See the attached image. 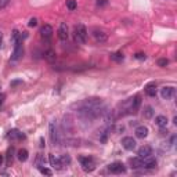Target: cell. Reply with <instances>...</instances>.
Returning a JSON list of instances; mask_svg holds the SVG:
<instances>
[{"mask_svg": "<svg viewBox=\"0 0 177 177\" xmlns=\"http://www.w3.org/2000/svg\"><path fill=\"white\" fill-rule=\"evenodd\" d=\"M21 83H22V80H13V82H11V87H15V86L21 85Z\"/></svg>", "mask_w": 177, "mask_h": 177, "instance_id": "obj_35", "label": "cell"}, {"mask_svg": "<svg viewBox=\"0 0 177 177\" xmlns=\"http://www.w3.org/2000/svg\"><path fill=\"white\" fill-rule=\"evenodd\" d=\"M3 162H4V158H3V155H0V166L3 165Z\"/></svg>", "mask_w": 177, "mask_h": 177, "instance_id": "obj_37", "label": "cell"}, {"mask_svg": "<svg viewBox=\"0 0 177 177\" xmlns=\"http://www.w3.org/2000/svg\"><path fill=\"white\" fill-rule=\"evenodd\" d=\"M58 37L61 41L68 40V26H66L65 22H61L60 28H58Z\"/></svg>", "mask_w": 177, "mask_h": 177, "instance_id": "obj_8", "label": "cell"}, {"mask_svg": "<svg viewBox=\"0 0 177 177\" xmlns=\"http://www.w3.org/2000/svg\"><path fill=\"white\" fill-rule=\"evenodd\" d=\"M39 170H40L41 174H46V176H51L53 171L50 170V169H46V167H39Z\"/></svg>", "mask_w": 177, "mask_h": 177, "instance_id": "obj_30", "label": "cell"}, {"mask_svg": "<svg viewBox=\"0 0 177 177\" xmlns=\"http://www.w3.org/2000/svg\"><path fill=\"white\" fill-rule=\"evenodd\" d=\"M73 33H75V40H76L77 43L85 44L86 41H87L88 33H87V29H86L85 25H82V24L76 25V26H75V32Z\"/></svg>", "mask_w": 177, "mask_h": 177, "instance_id": "obj_1", "label": "cell"}, {"mask_svg": "<svg viewBox=\"0 0 177 177\" xmlns=\"http://www.w3.org/2000/svg\"><path fill=\"white\" fill-rule=\"evenodd\" d=\"M134 57L137 58V60H144V58H145V54H144V53H137Z\"/></svg>", "mask_w": 177, "mask_h": 177, "instance_id": "obj_34", "label": "cell"}, {"mask_svg": "<svg viewBox=\"0 0 177 177\" xmlns=\"http://www.w3.org/2000/svg\"><path fill=\"white\" fill-rule=\"evenodd\" d=\"M66 7H68L71 11H73V10H76L77 4H76V2H75V0H66Z\"/></svg>", "mask_w": 177, "mask_h": 177, "instance_id": "obj_27", "label": "cell"}, {"mask_svg": "<svg viewBox=\"0 0 177 177\" xmlns=\"http://www.w3.org/2000/svg\"><path fill=\"white\" fill-rule=\"evenodd\" d=\"M108 169H109V171L113 174H120V173H124V171H126V167H124V165L122 162L111 163V165L108 166Z\"/></svg>", "mask_w": 177, "mask_h": 177, "instance_id": "obj_4", "label": "cell"}, {"mask_svg": "<svg viewBox=\"0 0 177 177\" xmlns=\"http://www.w3.org/2000/svg\"><path fill=\"white\" fill-rule=\"evenodd\" d=\"M60 160H61V163H62V166H68L69 163H71V156H69V155H61Z\"/></svg>", "mask_w": 177, "mask_h": 177, "instance_id": "obj_26", "label": "cell"}, {"mask_svg": "<svg viewBox=\"0 0 177 177\" xmlns=\"http://www.w3.org/2000/svg\"><path fill=\"white\" fill-rule=\"evenodd\" d=\"M35 165L37 166V167H41V166H44V158H43V155H41V154H37V155H36Z\"/></svg>", "mask_w": 177, "mask_h": 177, "instance_id": "obj_25", "label": "cell"}, {"mask_svg": "<svg viewBox=\"0 0 177 177\" xmlns=\"http://www.w3.org/2000/svg\"><path fill=\"white\" fill-rule=\"evenodd\" d=\"M55 55H57V54H55V53L53 51V50H47V51L44 53V57H46V60H47V61H50V62L55 61V58H57Z\"/></svg>", "mask_w": 177, "mask_h": 177, "instance_id": "obj_22", "label": "cell"}, {"mask_svg": "<svg viewBox=\"0 0 177 177\" xmlns=\"http://www.w3.org/2000/svg\"><path fill=\"white\" fill-rule=\"evenodd\" d=\"M129 163H130V166H132V169H140V167H143V158H140V156L130 158Z\"/></svg>", "mask_w": 177, "mask_h": 177, "instance_id": "obj_15", "label": "cell"}, {"mask_svg": "<svg viewBox=\"0 0 177 177\" xmlns=\"http://www.w3.org/2000/svg\"><path fill=\"white\" fill-rule=\"evenodd\" d=\"M93 36H94V39H96V41H98V43H104V41H107V39H108L107 33H105L104 30H100V29H94Z\"/></svg>", "mask_w": 177, "mask_h": 177, "instance_id": "obj_9", "label": "cell"}, {"mask_svg": "<svg viewBox=\"0 0 177 177\" xmlns=\"http://www.w3.org/2000/svg\"><path fill=\"white\" fill-rule=\"evenodd\" d=\"M2 43H3V35L0 33V47H2Z\"/></svg>", "mask_w": 177, "mask_h": 177, "instance_id": "obj_38", "label": "cell"}, {"mask_svg": "<svg viewBox=\"0 0 177 177\" xmlns=\"http://www.w3.org/2000/svg\"><path fill=\"white\" fill-rule=\"evenodd\" d=\"M155 124L159 127H166V124H167V118L163 115H159L155 118Z\"/></svg>", "mask_w": 177, "mask_h": 177, "instance_id": "obj_19", "label": "cell"}, {"mask_svg": "<svg viewBox=\"0 0 177 177\" xmlns=\"http://www.w3.org/2000/svg\"><path fill=\"white\" fill-rule=\"evenodd\" d=\"M49 160H50V165H51L54 169H57V170H61V169H62V163H61V160H60V156H55V155L50 154Z\"/></svg>", "mask_w": 177, "mask_h": 177, "instance_id": "obj_10", "label": "cell"}, {"mask_svg": "<svg viewBox=\"0 0 177 177\" xmlns=\"http://www.w3.org/2000/svg\"><path fill=\"white\" fill-rule=\"evenodd\" d=\"M158 65L162 66V68H165L166 65H169V60H166V58H160V60L158 61Z\"/></svg>", "mask_w": 177, "mask_h": 177, "instance_id": "obj_29", "label": "cell"}, {"mask_svg": "<svg viewBox=\"0 0 177 177\" xmlns=\"http://www.w3.org/2000/svg\"><path fill=\"white\" fill-rule=\"evenodd\" d=\"M152 155V148L149 145H143L138 148V156L140 158H148Z\"/></svg>", "mask_w": 177, "mask_h": 177, "instance_id": "obj_12", "label": "cell"}, {"mask_svg": "<svg viewBox=\"0 0 177 177\" xmlns=\"http://www.w3.org/2000/svg\"><path fill=\"white\" fill-rule=\"evenodd\" d=\"M24 55V47H22V43H18V44H14V51H13V55H11V60L13 61H17Z\"/></svg>", "mask_w": 177, "mask_h": 177, "instance_id": "obj_7", "label": "cell"}, {"mask_svg": "<svg viewBox=\"0 0 177 177\" xmlns=\"http://www.w3.org/2000/svg\"><path fill=\"white\" fill-rule=\"evenodd\" d=\"M159 133H160V134H162V136H165V134L167 136V133H169V132L165 129V127H160V132H159Z\"/></svg>", "mask_w": 177, "mask_h": 177, "instance_id": "obj_36", "label": "cell"}, {"mask_svg": "<svg viewBox=\"0 0 177 177\" xmlns=\"http://www.w3.org/2000/svg\"><path fill=\"white\" fill-rule=\"evenodd\" d=\"M141 105V98L140 96H136L134 98H132V113H136L138 111V108H140Z\"/></svg>", "mask_w": 177, "mask_h": 177, "instance_id": "obj_17", "label": "cell"}, {"mask_svg": "<svg viewBox=\"0 0 177 177\" xmlns=\"http://www.w3.org/2000/svg\"><path fill=\"white\" fill-rule=\"evenodd\" d=\"M13 154H14V148L11 147V148L8 149V156H7V163H8V165H11V162H13Z\"/></svg>", "mask_w": 177, "mask_h": 177, "instance_id": "obj_28", "label": "cell"}, {"mask_svg": "<svg viewBox=\"0 0 177 177\" xmlns=\"http://www.w3.org/2000/svg\"><path fill=\"white\" fill-rule=\"evenodd\" d=\"M145 93H147V96H149V97H155L156 96V85H155V83L148 85L145 87Z\"/></svg>", "mask_w": 177, "mask_h": 177, "instance_id": "obj_20", "label": "cell"}, {"mask_svg": "<svg viewBox=\"0 0 177 177\" xmlns=\"http://www.w3.org/2000/svg\"><path fill=\"white\" fill-rule=\"evenodd\" d=\"M7 136H8V138H11V140H22V138H25V136L22 134L19 130H17V129L10 130Z\"/></svg>", "mask_w": 177, "mask_h": 177, "instance_id": "obj_16", "label": "cell"}, {"mask_svg": "<svg viewBox=\"0 0 177 177\" xmlns=\"http://www.w3.org/2000/svg\"><path fill=\"white\" fill-rule=\"evenodd\" d=\"M79 162L85 171H93L96 169V162L91 156H79Z\"/></svg>", "mask_w": 177, "mask_h": 177, "instance_id": "obj_2", "label": "cell"}, {"mask_svg": "<svg viewBox=\"0 0 177 177\" xmlns=\"http://www.w3.org/2000/svg\"><path fill=\"white\" fill-rule=\"evenodd\" d=\"M28 25H29L30 28L36 26V25H37V19H36V18H30V19H29V24H28Z\"/></svg>", "mask_w": 177, "mask_h": 177, "instance_id": "obj_33", "label": "cell"}, {"mask_svg": "<svg viewBox=\"0 0 177 177\" xmlns=\"http://www.w3.org/2000/svg\"><path fill=\"white\" fill-rule=\"evenodd\" d=\"M40 33H41V36H43L44 39H50V37H51V35H53V26H51V25H49V24L43 25L41 29H40Z\"/></svg>", "mask_w": 177, "mask_h": 177, "instance_id": "obj_14", "label": "cell"}, {"mask_svg": "<svg viewBox=\"0 0 177 177\" xmlns=\"http://www.w3.org/2000/svg\"><path fill=\"white\" fill-rule=\"evenodd\" d=\"M50 138H51V141H53V144H54V145H58V144H60V141H61L60 133H58V129H57V126H55L54 122H51V123H50Z\"/></svg>", "mask_w": 177, "mask_h": 177, "instance_id": "obj_3", "label": "cell"}, {"mask_svg": "<svg viewBox=\"0 0 177 177\" xmlns=\"http://www.w3.org/2000/svg\"><path fill=\"white\" fill-rule=\"evenodd\" d=\"M28 156H29V152H28L25 148L18 149V152H17V158H18V160H21V162L28 160Z\"/></svg>", "mask_w": 177, "mask_h": 177, "instance_id": "obj_18", "label": "cell"}, {"mask_svg": "<svg viewBox=\"0 0 177 177\" xmlns=\"http://www.w3.org/2000/svg\"><path fill=\"white\" fill-rule=\"evenodd\" d=\"M108 4V0H97V6L98 7H105Z\"/></svg>", "mask_w": 177, "mask_h": 177, "instance_id": "obj_32", "label": "cell"}, {"mask_svg": "<svg viewBox=\"0 0 177 177\" xmlns=\"http://www.w3.org/2000/svg\"><path fill=\"white\" fill-rule=\"evenodd\" d=\"M134 134L137 138H145L148 136V127L147 126H137L134 130Z\"/></svg>", "mask_w": 177, "mask_h": 177, "instance_id": "obj_11", "label": "cell"}, {"mask_svg": "<svg viewBox=\"0 0 177 177\" xmlns=\"http://www.w3.org/2000/svg\"><path fill=\"white\" fill-rule=\"evenodd\" d=\"M109 57H111V60H112V61H115V62H122V61H123V54H122V53H112V54H111L109 55Z\"/></svg>", "mask_w": 177, "mask_h": 177, "instance_id": "obj_21", "label": "cell"}, {"mask_svg": "<svg viewBox=\"0 0 177 177\" xmlns=\"http://www.w3.org/2000/svg\"><path fill=\"white\" fill-rule=\"evenodd\" d=\"M143 167L144 169H154L156 167V159L148 156V158H143Z\"/></svg>", "mask_w": 177, "mask_h": 177, "instance_id": "obj_13", "label": "cell"}, {"mask_svg": "<svg viewBox=\"0 0 177 177\" xmlns=\"http://www.w3.org/2000/svg\"><path fill=\"white\" fill-rule=\"evenodd\" d=\"M136 145H137V143H136V140L133 137L122 138V147H123L124 149H127V151H133V149L136 148Z\"/></svg>", "mask_w": 177, "mask_h": 177, "instance_id": "obj_6", "label": "cell"}, {"mask_svg": "<svg viewBox=\"0 0 177 177\" xmlns=\"http://www.w3.org/2000/svg\"><path fill=\"white\" fill-rule=\"evenodd\" d=\"M152 116H154V109H152V107H145L144 108V118L147 119H151Z\"/></svg>", "mask_w": 177, "mask_h": 177, "instance_id": "obj_24", "label": "cell"}, {"mask_svg": "<svg viewBox=\"0 0 177 177\" xmlns=\"http://www.w3.org/2000/svg\"><path fill=\"white\" fill-rule=\"evenodd\" d=\"M176 94V88L171 87V86H165V87L160 90V96H162L163 100H170L174 97Z\"/></svg>", "mask_w": 177, "mask_h": 177, "instance_id": "obj_5", "label": "cell"}, {"mask_svg": "<svg viewBox=\"0 0 177 177\" xmlns=\"http://www.w3.org/2000/svg\"><path fill=\"white\" fill-rule=\"evenodd\" d=\"M8 3H10V0H0V10H3V8L7 7Z\"/></svg>", "mask_w": 177, "mask_h": 177, "instance_id": "obj_31", "label": "cell"}, {"mask_svg": "<svg viewBox=\"0 0 177 177\" xmlns=\"http://www.w3.org/2000/svg\"><path fill=\"white\" fill-rule=\"evenodd\" d=\"M13 41H14V44L22 43V35L18 32V30H14L13 32Z\"/></svg>", "mask_w": 177, "mask_h": 177, "instance_id": "obj_23", "label": "cell"}]
</instances>
